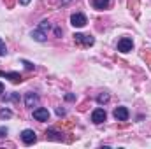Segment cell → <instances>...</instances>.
<instances>
[{
    "label": "cell",
    "instance_id": "3",
    "mask_svg": "<svg viewBox=\"0 0 151 149\" xmlns=\"http://www.w3.org/2000/svg\"><path fill=\"white\" fill-rule=\"evenodd\" d=\"M134 49V42H132V39L128 37H123L118 40V51L119 53H130Z\"/></svg>",
    "mask_w": 151,
    "mask_h": 149
},
{
    "label": "cell",
    "instance_id": "22",
    "mask_svg": "<svg viewBox=\"0 0 151 149\" xmlns=\"http://www.w3.org/2000/svg\"><path fill=\"white\" fill-rule=\"evenodd\" d=\"M55 35H56V37H62V30H60V28H55Z\"/></svg>",
    "mask_w": 151,
    "mask_h": 149
},
{
    "label": "cell",
    "instance_id": "25",
    "mask_svg": "<svg viewBox=\"0 0 151 149\" xmlns=\"http://www.w3.org/2000/svg\"><path fill=\"white\" fill-rule=\"evenodd\" d=\"M2 93H4V84L0 82V97H2Z\"/></svg>",
    "mask_w": 151,
    "mask_h": 149
},
{
    "label": "cell",
    "instance_id": "8",
    "mask_svg": "<svg viewBox=\"0 0 151 149\" xmlns=\"http://www.w3.org/2000/svg\"><path fill=\"white\" fill-rule=\"evenodd\" d=\"M34 119H37V121H47L49 119V111L47 109H44V107H37V109H34Z\"/></svg>",
    "mask_w": 151,
    "mask_h": 149
},
{
    "label": "cell",
    "instance_id": "18",
    "mask_svg": "<svg viewBox=\"0 0 151 149\" xmlns=\"http://www.w3.org/2000/svg\"><path fill=\"white\" fill-rule=\"evenodd\" d=\"M7 133H9V130H7L5 126H0V139H4V137H7Z\"/></svg>",
    "mask_w": 151,
    "mask_h": 149
},
{
    "label": "cell",
    "instance_id": "19",
    "mask_svg": "<svg viewBox=\"0 0 151 149\" xmlns=\"http://www.w3.org/2000/svg\"><path fill=\"white\" fill-rule=\"evenodd\" d=\"M23 65L28 69V70H32V69H35V65L34 63H30V62H27V60H23Z\"/></svg>",
    "mask_w": 151,
    "mask_h": 149
},
{
    "label": "cell",
    "instance_id": "4",
    "mask_svg": "<svg viewBox=\"0 0 151 149\" xmlns=\"http://www.w3.org/2000/svg\"><path fill=\"white\" fill-rule=\"evenodd\" d=\"M106 119H107V112L104 111L102 107H99V109H95V111L91 112V121L95 125H102Z\"/></svg>",
    "mask_w": 151,
    "mask_h": 149
},
{
    "label": "cell",
    "instance_id": "14",
    "mask_svg": "<svg viewBox=\"0 0 151 149\" xmlns=\"http://www.w3.org/2000/svg\"><path fill=\"white\" fill-rule=\"evenodd\" d=\"M109 98H111V97H109V93H100V95L97 97V102L102 105V104H107V102H109Z\"/></svg>",
    "mask_w": 151,
    "mask_h": 149
},
{
    "label": "cell",
    "instance_id": "24",
    "mask_svg": "<svg viewBox=\"0 0 151 149\" xmlns=\"http://www.w3.org/2000/svg\"><path fill=\"white\" fill-rule=\"evenodd\" d=\"M70 0H58V4H62V5H65V4H69Z\"/></svg>",
    "mask_w": 151,
    "mask_h": 149
},
{
    "label": "cell",
    "instance_id": "2",
    "mask_svg": "<svg viewBox=\"0 0 151 149\" xmlns=\"http://www.w3.org/2000/svg\"><path fill=\"white\" fill-rule=\"evenodd\" d=\"M86 23H88V19L83 12H76V14L70 16V25L76 27V28H83V27H86Z\"/></svg>",
    "mask_w": 151,
    "mask_h": 149
},
{
    "label": "cell",
    "instance_id": "1",
    "mask_svg": "<svg viewBox=\"0 0 151 149\" xmlns=\"http://www.w3.org/2000/svg\"><path fill=\"white\" fill-rule=\"evenodd\" d=\"M21 140H23L25 146H32V144L37 142V135H35L34 130H28V128H27V130L21 132Z\"/></svg>",
    "mask_w": 151,
    "mask_h": 149
},
{
    "label": "cell",
    "instance_id": "11",
    "mask_svg": "<svg viewBox=\"0 0 151 149\" xmlns=\"http://www.w3.org/2000/svg\"><path fill=\"white\" fill-rule=\"evenodd\" d=\"M109 4H111V0H91V7L97 9V11H104V9H107Z\"/></svg>",
    "mask_w": 151,
    "mask_h": 149
},
{
    "label": "cell",
    "instance_id": "16",
    "mask_svg": "<svg viewBox=\"0 0 151 149\" xmlns=\"http://www.w3.org/2000/svg\"><path fill=\"white\" fill-rule=\"evenodd\" d=\"M11 117H12L11 109H0V119H11Z\"/></svg>",
    "mask_w": 151,
    "mask_h": 149
},
{
    "label": "cell",
    "instance_id": "15",
    "mask_svg": "<svg viewBox=\"0 0 151 149\" xmlns=\"http://www.w3.org/2000/svg\"><path fill=\"white\" fill-rule=\"evenodd\" d=\"M37 28H40L42 32H46V34H47V32H49V28H51V23H49L47 19H44V21H40V23H39Z\"/></svg>",
    "mask_w": 151,
    "mask_h": 149
},
{
    "label": "cell",
    "instance_id": "5",
    "mask_svg": "<svg viewBox=\"0 0 151 149\" xmlns=\"http://www.w3.org/2000/svg\"><path fill=\"white\" fill-rule=\"evenodd\" d=\"M25 105H27L28 109H34V107H37V105H39V95H37V93H34V91H28V93L25 95Z\"/></svg>",
    "mask_w": 151,
    "mask_h": 149
},
{
    "label": "cell",
    "instance_id": "21",
    "mask_svg": "<svg viewBox=\"0 0 151 149\" xmlns=\"http://www.w3.org/2000/svg\"><path fill=\"white\" fill-rule=\"evenodd\" d=\"M56 114H58V116H65V109L58 107V109H56Z\"/></svg>",
    "mask_w": 151,
    "mask_h": 149
},
{
    "label": "cell",
    "instance_id": "13",
    "mask_svg": "<svg viewBox=\"0 0 151 149\" xmlns=\"http://www.w3.org/2000/svg\"><path fill=\"white\" fill-rule=\"evenodd\" d=\"M4 102H18L19 100V93H12V95H4L2 97Z\"/></svg>",
    "mask_w": 151,
    "mask_h": 149
},
{
    "label": "cell",
    "instance_id": "10",
    "mask_svg": "<svg viewBox=\"0 0 151 149\" xmlns=\"http://www.w3.org/2000/svg\"><path fill=\"white\" fill-rule=\"evenodd\" d=\"M32 39L34 40H37V42H46V39H47V34L46 32H42L40 28H35V30H32Z\"/></svg>",
    "mask_w": 151,
    "mask_h": 149
},
{
    "label": "cell",
    "instance_id": "20",
    "mask_svg": "<svg viewBox=\"0 0 151 149\" xmlns=\"http://www.w3.org/2000/svg\"><path fill=\"white\" fill-rule=\"evenodd\" d=\"M65 100H67V102H72V100H76V95H72V93L65 95Z\"/></svg>",
    "mask_w": 151,
    "mask_h": 149
},
{
    "label": "cell",
    "instance_id": "6",
    "mask_svg": "<svg viewBox=\"0 0 151 149\" xmlns=\"http://www.w3.org/2000/svg\"><path fill=\"white\" fill-rule=\"evenodd\" d=\"M74 40L77 44H83V46H93L95 44V39L91 35H84V34H74Z\"/></svg>",
    "mask_w": 151,
    "mask_h": 149
},
{
    "label": "cell",
    "instance_id": "12",
    "mask_svg": "<svg viewBox=\"0 0 151 149\" xmlns=\"http://www.w3.org/2000/svg\"><path fill=\"white\" fill-rule=\"evenodd\" d=\"M46 137H47L49 140H56V142H62V140H63L62 133L56 132V130H47V132H46Z\"/></svg>",
    "mask_w": 151,
    "mask_h": 149
},
{
    "label": "cell",
    "instance_id": "23",
    "mask_svg": "<svg viewBox=\"0 0 151 149\" xmlns=\"http://www.w3.org/2000/svg\"><path fill=\"white\" fill-rule=\"evenodd\" d=\"M30 2H32V0H19V4H21V5H28Z\"/></svg>",
    "mask_w": 151,
    "mask_h": 149
},
{
    "label": "cell",
    "instance_id": "17",
    "mask_svg": "<svg viewBox=\"0 0 151 149\" xmlns=\"http://www.w3.org/2000/svg\"><path fill=\"white\" fill-rule=\"evenodd\" d=\"M7 54V46H5V42L0 39V56H5Z\"/></svg>",
    "mask_w": 151,
    "mask_h": 149
},
{
    "label": "cell",
    "instance_id": "9",
    "mask_svg": "<svg viewBox=\"0 0 151 149\" xmlns=\"http://www.w3.org/2000/svg\"><path fill=\"white\" fill-rule=\"evenodd\" d=\"M0 77H5V79H11L14 84H18V82H21L23 81V77L19 72H2L0 70Z\"/></svg>",
    "mask_w": 151,
    "mask_h": 149
},
{
    "label": "cell",
    "instance_id": "7",
    "mask_svg": "<svg viewBox=\"0 0 151 149\" xmlns=\"http://www.w3.org/2000/svg\"><path fill=\"white\" fill-rule=\"evenodd\" d=\"M113 116L118 119V121H127V119L130 117V112H128L127 107H116L114 112H113Z\"/></svg>",
    "mask_w": 151,
    "mask_h": 149
}]
</instances>
